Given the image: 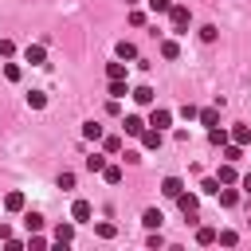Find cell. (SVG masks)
I'll list each match as a JSON object with an SVG mask.
<instances>
[{"label":"cell","instance_id":"1","mask_svg":"<svg viewBox=\"0 0 251 251\" xmlns=\"http://www.w3.org/2000/svg\"><path fill=\"white\" fill-rule=\"evenodd\" d=\"M169 20H173V31H184V27L192 24V12H188L184 4H173V8H169Z\"/></svg>","mask_w":251,"mask_h":251},{"label":"cell","instance_id":"2","mask_svg":"<svg viewBox=\"0 0 251 251\" xmlns=\"http://www.w3.org/2000/svg\"><path fill=\"white\" fill-rule=\"evenodd\" d=\"M149 126H157V129H169V126H173V110H165V106H157V110L149 114Z\"/></svg>","mask_w":251,"mask_h":251},{"label":"cell","instance_id":"3","mask_svg":"<svg viewBox=\"0 0 251 251\" xmlns=\"http://www.w3.org/2000/svg\"><path fill=\"white\" fill-rule=\"evenodd\" d=\"M145 126H149V122H141L137 114H126V122H122V129H126L129 137H141V133H145Z\"/></svg>","mask_w":251,"mask_h":251},{"label":"cell","instance_id":"4","mask_svg":"<svg viewBox=\"0 0 251 251\" xmlns=\"http://www.w3.org/2000/svg\"><path fill=\"white\" fill-rule=\"evenodd\" d=\"M161 192H165L169 200H176V196L184 192V180H180V176H165V180H161Z\"/></svg>","mask_w":251,"mask_h":251},{"label":"cell","instance_id":"5","mask_svg":"<svg viewBox=\"0 0 251 251\" xmlns=\"http://www.w3.org/2000/svg\"><path fill=\"white\" fill-rule=\"evenodd\" d=\"M94 216V208H90V200H75L71 204V220H78V224H86Z\"/></svg>","mask_w":251,"mask_h":251},{"label":"cell","instance_id":"6","mask_svg":"<svg viewBox=\"0 0 251 251\" xmlns=\"http://www.w3.org/2000/svg\"><path fill=\"white\" fill-rule=\"evenodd\" d=\"M141 149H161V129H157V126H145V133H141Z\"/></svg>","mask_w":251,"mask_h":251},{"label":"cell","instance_id":"7","mask_svg":"<svg viewBox=\"0 0 251 251\" xmlns=\"http://www.w3.org/2000/svg\"><path fill=\"white\" fill-rule=\"evenodd\" d=\"M24 59H27L31 67H43V59H47V51H43L39 43H27V51H24Z\"/></svg>","mask_w":251,"mask_h":251},{"label":"cell","instance_id":"8","mask_svg":"<svg viewBox=\"0 0 251 251\" xmlns=\"http://www.w3.org/2000/svg\"><path fill=\"white\" fill-rule=\"evenodd\" d=\"M129 98H133L137 106H153L157 94H153V86H137V90H129Z\"/></svg>","mask_w":251,"mask_h":251},{"label":"cell","instance_id":"9","mask_svg":"<svg viewBox=\"0 0 251 251\" xmlns=\"http://www.w3.org/2000/svg\"><path fill=\"white\" fill-rule=\"evenodd\" d=\"M196 204H200V200H196L192 192H180V196H176V208H180L184 216H196Z\"/></svg>","mask_w":251,"mask_h":251},{"label":"cell","instance_id":"10","mask_svg":"<svg viewBox=\"0 0 251 251\" xmlns=\"http://www.w3.org/2000/svg\"><path fill=\"white\" fill-rule=\"evenodd\" d=\"M161 220H165V216H161V208H145V216H141V224H145L149 231H157V227H161Z\"/></svg>","mask_w":251,"mask_h":251},{"label":"cell","instance_id":"11","mask_svg":"<svg viewBox=\"0 0 251 251\" xmlns=\"http://www.w3.org/2000/svg\"><path fill=\"white\" fill-rule=\"evenodd\" d=\"M114 51H118V59H126V63H133V59H137V47H133L129 39H122V43H118Z\"/></svg>","mask_w":251,"mask_h":251},{"label":"cell","instance_id":"12","mask_svg":"<svg viewBox=\"0 0 251 251\" xmlns=\"http://www.w3.org/2000/svg\"><path fill=\"white\" fill-rule=\"evenodd\" d=\"M24 204H27L24 192H8V196H4V208H8V212H24Z\"/></svg>","mask_w":251,"mask_h":251},{"label":"cell","instance_id":"13","mask_svg":"<svg viewBox=\"0 0 251 251\" xmlns=\"http://www.w3.org/2000/svg\"><path fill=\"white\" fill-rule=\"evenodd\" d=\"M126 71H129V63H126V59H118V63H110V67H106V78H126Z\"/></svg>","mask_w":251,"mask_h":251},{"label":"cell","instance_id":"14","mask_svg":"<svg viewBox=\"0 0 251 251\" xmlns=\"http://www.w3.org/2000/svg\"><path fill=\"white\" fill-rule=\"evenodd\" d=\"M235 180H239V176H235V165L224 161V165H220V184H235Z\"/></svg>","mask_w":251,"mask_h":251},{"label":"cell","instance_id":"15","mask_svg":"<svg viewBox=\"0 0 251 251\" xmlns=\"http://www.w3.org/2000/svg\"><path fill=\"white\" fill-rule=\"evenodd\" d=\"M220 204H224V208H235V204H239V192H235V188H224V184H220Z\"/></svg>","mask_w":251,"mask_h":251},{"label":"cell","instance_id":"16","mask_svg":"<svg viewBox=\"0 0 251 251\" xmlns=\"http://www.w3.org/2000/svg\"><path fill=\"white\" fill-rule=\"evenodd\" d=\"M71 239H75V227H71V224H59V227H55V243L63 247V243H71Z\"/></svg>","mask_w":251,"mask_h":251},{"label":"cell","instance_id":"17","mask_svg":"<svg viewBox=\"0 0 251 251\" xmlns=\"http://www.w3.org/2000/svg\"><path fill=\"white\" fill-rule=\"evenodd\" d=\"M126 94H129V90H126V78H110V98H118V102H122Z\"/></svg>","mask_w":251,"mask_h":251},{"label":"cell","instance_id":"18","mask_svg":"<svg viewBox=\"0 0 251 251\" xmlns=\"http://www.w3.org/2000/svg\"><path fill=\"white\" fill-rule=\"evenodd\" d=\"M216 122H220V110H216V106H208V110H200V126H208V129H212Z\"/></svg>","mask_w":251,"mask_h":251},{"label":"cell","instance_id":"19","mask_svg":"<svg viewBox=\"0 0 251 251\" xmlns=\"http://www.w3.org/2000/svg\"><path fill=\"white\" fill-rule=\"evenodd\" d=\"M231 141H235V145H251V129H247V126H235V129H231Z\"/></svg>","mask_w":251,"mask_h":251},{"label":"cell","instance_id":"20","mask_svg":"<svg viewBox=\"0 0 251 251\" xmlns=\"http://www.w3.org/2000/svg\"><path fill=\"white\" fill-rule=\"evenodd\" d=\"M196 243H200V247L216 243V227H196Z\"/></svg>","mask_w":251,"mask_h":251},{"label":"cell","instance_id":"21","mask_svg":"<svg viewBox=\"0 0 251 251\" xmlns=\"http://www.w3.org/2000/svg\"><path fill=\"white\" fill-rule=\"evenodd\" d=\"M216 243H224V247H235V243H239V235H235L231 227H224V231H216Z\"/></svg>","mask_w":251,"mask_h":251},{"label":"cell","instance_id":"22","mask_svg":"<svg viewBox=\"0 0 251 251\" xmlns=\"http://www.w3.org/2000/svg\"><path fill=\"white\" fill-rule=\"evenodd\" d=\"M27 106H31V110H43V106H47V94H43V90H31V94H27Z\"/></svg>","mask_w":251,"mask_h":251},{"label":"cell","instance_id":"23","mask_svg":"<svg viewBox=\"0 0 251 251\" xmlns=\"http://www.w3.org/2000/svg\"><path fill=\"white\" fill-rule=\"evenodd\" d=\"M82 137H86V141H98V137H102V126H98V122H86V126H82Z\"/></svg>","mask_w":251,"mask_h":251},{"label":"cell","instance_id":"24","mask_svg":"<svg viewBox=\"0 0 251 251\" xmlns=\"http://www.w3.org/2000/svg\"><path fill=\"white\" fill-rule=\"evenodd\" d=\"M239 157H243V145H235V141H231V145H224V161H231V165H235Z\"/></svg>","mask_w":251,"mask_h":251},{"label":"cell","instance_id":"25","mask_svg":"<svg viewBox=\"0 0 251 251\" xmlns=\"http://www.w3.org/2000/svg\"><path fill=\"white\" fill-rule=\"evenodd\" d=\"M102 176H106V184H122V169H118V165H106Z\"/></svg>","mask_w":251,"mask_h":251},{"label":"cell","instance_id":"26","mask_svg":"<svg viewBox=\"0 0 251 251\" xmlns=\"http://www.w3.org/2000/svg\"><path fill=\"white\" fill-rule=\"evenodd\" d=\"M24 224H27V231H43V216H39V212H27Z\"/></svg>","mask_w":251,"mask_h":251},{"label":"cell","instance_id":"27","mask_svg":"<svg viewBox=\"0 0 251 251\" xmlns=\"http://www.w3.org/2000/svg\"><path fill=\"white\" fill-rule=\"evenodd\" d=\"M169 8H173V0H149V12L153 16H169Z\"/></svg>","mask_w":251,"mask_h":251},{"label":"cell","instance_id":"28","mask_svg":"<svg viewBox=\"0 0 251 251\" xmlns=\"http://www.w3.org/2000/svg\"><path fill=\"white\" fill-rule=\"evenodd\" d=\"M161 55H165V59H176V55H180L176 39H165V43H161Z\"/></svg>","mask_w":251,"mask_h":251},{"label":"cell","instance_id":"29","mask_svg":"<svg viewBox=\"0 0 251 251\" xmlns=\"http://www.w3.org/2000/svg\"><path fill=\"white\" fill-rule=\"evenodd\" d=\"M208 141H212V145H220V149H224V145H227V133H224V129H216V126H212V129H208Z\"/></svg>","mask_w":251,"mask_h":251},{"label":"cell","instance_id":"30","mask_svg":"<svg viewBox=\"0 0 251 251\" xmlns=\"http://www.w3.org/2000/svg\"><path fill=\"white\" fill-rule=\"evenodd\" d=\"M102 169H106V157H98V153L86 157V173H102Z\"/></svg>","mask_w":251,"mask_h":251},{"label":"cell","instance_id":"31","mask_svg":"<svg viewBox=\"0 0 251 251\" xmlns=\"http://www.w3.org/2000/svg\"><path fill=\"white\" fill-rule=\"evenodd\" d=\"M200 192H208V196H220V176H208V180L200 184Z\"/></svg>","mask_w":251,"mask_h":251},{"label":"cell","instance_id":"32","mask_svg":"<svg viewBox=\"0 0 251 251\" xmlns=\"http://www.w3.org/2000/svg\"><path fill=\"white\" fill-rule=\"evenodd\" d=\"M94 231H98V235H102V239H114V235H118V227H114V224H106V220H102V224H98V227H94Z\"/></svg>","mask_w":251,"mask_h":251},{"label":"cell","instance_id":"33","mask_svg":"<svg viewBox=\"0 0 251 251\" xmlns=\"http://www.w3.org/2000/svg\"><path fill=\"white\" fill-rule=\"evenodd\" d=\"M216 35H220V31H216V24H204V27H200V39H204V43H212Z\"/></svg>","mask_w":251,"mask_h":251},{"label":"cell","instance_id":"34","mask_svg":"<svg viewBox=\"0 0 251 251\" xmlns=\"http://www.w3.org/2000/svg\"><path fill=\"white\" fill-rule=\"evenodd\" d=\"M4 78H8V82H20V67H16V63H4Z\"/></svg>","mask_w":251,"mask_h":251},{"label":"cell","instance_id":"35","mask_svg":"<svg viewBox=\"0 0 251 251\" xmlns=\"http://www.w3.org/2000/svg\"><path fill=\"white\" fill-rule=\"evenodd\" d=\"M59 188L71 192V188H75V173H59Z\"/></svg>","mask_w":251,"mask_h":251},{"label":"cell","instance_id":"36","mask_svg":"<svg viewBox=\"0 0 251 251\" xmlns=\"http://www.w3.org/2000/svg\"><path fill=\"white\" fill-rule=\"evenodd\" d=\"M102 145H106V153H122V137H106Z\"/></svg>","mask_w":251,"mask_h":251},{"label":"cell","instance_id":"37","mask_svg":"<svg viewBox=\"0 0 251 251\" xmlns=\"http://www.w3.org/2000/svg\"><path fill=\"white\" fill-rule=\"evenodd\" d=\"M180 114H184V118H188V122H192V118H200V110H196V106H192V102H184V106H180Z\"/></svg>","mask_w":251,"mask_h":251},{"label":"cell","instance_id":"38","mask_svg":"<svg viewBox=\"0 0 251 251\" xmlns=\"http://www.w3.org/2000/svg\"><path fill=\"white\" fill-rule=\"evenodd\" d=\"M12 51H16V43L12 39H0V55H12Z\"/></svg>","mask_w":251,"mask_h":251},{"label":"cell","instance_id":"39","mask_svg":"<svg viewBox=\"0 0 251 251\" xmlns=\"http://www.w3.org/2000/svg\"><path fill=\"white\" fill-rule=\"evenodd\" d=\"M239 184H243V192H251V173H247V176H243Z\"/></svg>","mask_w":251,"mask_h":251}]
</instances>
